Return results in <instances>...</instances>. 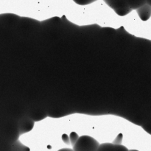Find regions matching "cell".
<instances>
[{
  "label": "cell",
  "mask_w": 151,
  "mask_h": 151,
  "mask_svg": "<svg viewBox=\"0 0 151 151\" xmlns=\"http://www.w3.org/2000/svg\"><path fill=\"white\" fill-rule=\"evenodd\" d=\"M98 142L89 136H82L79 137L73 146L75 151H97L99 148Z\"/></svg>",
  "instance_id": "cell-1"
},
{
  "label": "cell",
  "mask_w": 151,
  "mask_h": 151,
  "mask_svg": "<svg viewBox=\"0 0 151 151\" xmlns=\"http://www.w3.org/2000/svg\"><path fill=\"white\" fill-rule=\"evenodd\" d=\"M119 16H125L132 11L126 0H103Z\"/></svg>",
  "instance_id": "cell-2"
},
{
  "label": "cell",
  "mask_w": 151,
  "mask_h": 151,
  "mask_svg": "<svg viewBox=\"0 0 151 151\" xmlns=\"http://www.w3.org/2000/svg\"><path fill=\"white\" fill-rule=\"evenodd\" d=\"M136 10L139 19L144 22L147 21L151 17V6L147 3Z\"/></svg>",
  "instance_id": "cell-3"
},
{
  "label": "cell",
  "mask_w": 151,
  "mask_h": 151,
  "mask_svg": "<svg viewBox=\"0 0 151 151\" xmlns=\"http://www.w3.org/2000/svg\"><path fill=\"white\" fill-rule=\"evenodd\" d=\"M128 5L132 10H137L141 6L146 4V0H126Z\"/></svg>",
  "instance_id": "cell-4"
},
{
  "label": "cell",
  "mask_w": 151,
  "mask_h": 151,
  "mask_svg": "<svg viewBox=\"0 0 151 151\" xmlns=\"http://www.w3.org/2000/svg\"><path fill=\"white\" fill-rule=\"evenodd\" d=\"M97 151H116L115 144L113 143H103L100 145Z\"/></svg>",
  "instance_id": "cell-5"
},
{
  "label": "cell",
  "mask_w": 151,
  "mask_h": 151,
  "mask_svg": "<svg viewBox=\"0 0 151 151\" xmlns=\"http://www.w3.org/2000/svg\"><path fill=\"white\" fill-rule=\"evenodd\" d=\"M78 139H79V137H78V134H76L75 132L71 133L70 136H69V140H70V143L72 146L75 145V144L77 142Z\"/></svg>",
  "instance_id": "cell-6"
},
{
  "label": "cell",
  "mask_w": 151,
  "mask_h": 151,
  "mask_svg": "<svg viewBox=\"0 0 151 151\" xmlns=\"http://www.w3.org/2000/svg\"><path fill=\"white\" fill-rule=\"evenodd\" d=\"M73 1L74 2L76 3L77 4H79V5H87V4H91V3L94 2L97 0H73Z\"/></svg>",
  "instance_id": "cell-7"
},
{
  "label": "cell",
  "mask_w": 151,
  "mask_h": 151,
  "mask_svg": "<svg viewBox=\"0 0 151 151\" xmlns=\"http://www.w3.org/2000/svg\"><path fill=\"white\" fill-rule=\"evenodd\" d=\"M115 150L116 151H129L125 146L120 144H115Z\"/></svg>",
  "instance_id": "cell-8"
},
{
  "label": "cell",
  "mask_w": 151,
  "mask_h": 151,
  "mask_svg": "<svg viewBox=\"0 0 151 151\" xmlns=\"http://www.w3.org/2000/svg\"><path fill=\"white\" fill-rule=\"evenodd\" d=\"M63 140L65 143L69 145V142H70V140H69V137H68L65 134V135H63Z\"/></svg>",
  "instance_id": "cell-9"
},
{
  "label": "cell",
  "mask_w": 151,
  "mask_h": 151,
  "mask_svg": "<svg viewBox=\"0 0 151 151\" xmlns=\"http://www.w3.org/2000/svg\"><path fill=\"white\" fill-rule=\"evenodd\" d=\"M58 151H75V150H74L73 149H70V148H63Z\"/></svg>",
  "instance_id": "cell-10"
},
{
  "label": "cell",
  "mask_w": 151,
  "mask_h": 151,
  "mask_svg": "<svg viewBox=\"0 0 151 151\" xmlns=\"http://www.w3.org/2000/svg\"><path fill=\"white\" fill-rule=\"evenodd\" d=\"M146 2H147V4H148L149 5L151 6V0H146Z\"/></svg>",
  "instance_id": "cell-11"
},
{
  "label": "cell",
  "mask_w": 151,
  "mask_h": 151,
  "mask_svg": "<svg viewBox=\"0 0 151 151\" xmlns=\"http://www.w3.org/2000/svg\"><path fill=\"white\" fill-rule=\"evenodd\" d=\"M129 151H139L137 150H129Z\"/></svg>",
  "instance_id": "cell-12"
}]
</instances>
